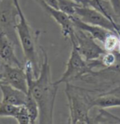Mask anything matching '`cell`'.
Instances as JSON below:
<instances>
[{
    "label": "cell",
    "mask_w": 120,
    "mask_h": 124,
    "mask_svg": "<svg viewBox=\"0 0 120 124\" xmlns=\"http://www.w3.org/2000/svg\"><path fill=\"white\" fill-rule=\"evenodd\" d=\"M120 123V118L110 114L105 111V108L100 110V114L94 120H91V123Z\"/></svg>",
    "instance_id": "18"
},
{
    "label": "cell",
    "mask_w": 120,
    "mask_h": 124,
    "mask_svg": "<svg viewBox=\"0 0 120 124\" xmlns=\"http://www.w3.org/2000/svg\"><path fill=\"white\" fill-rule=\"evenodd\" d=\"M48 5L51 6L55 8H59V4H58V0H44Z\"/></svg>",
    "instance_id": "24"
},
{
    "label": "cell",
    "mask_w": 120,
    "mask_h": 124,
    "mask_svg": "<svg viewBox=\"0 0 120 124\" xmlns=\"http://www.w3.org/2000/svg\"><path fill=\"white\" fill-rule=\"evenodd\" d=\"M108 1L109 2L113 11L115 12V13L119 17L120 13V0H108Z\"/></svg>",
    "instance_id": "22"
},
{
    "label": "cell",
    "mask_w": 120,
    "mask_h": 124,
    "mask_svg": "<svg viewBox=\"0 0 120 124\" xmlns=\"http://www.w3.org/2000/svg\"><path fill=\"white\" fill-rule=\"evenodd\" d=\"M21 106L13 105L1 101L0 102V117H13L14 118Z\"/></svg>",
    "instance_id": "17"
},
{
    "label": "cell",
    "mask_w": 120,
    "mask_h": 124,
    "mask_svg": "<svg viewBox=\"0 0 120 124\" xmlns=\"http://www.w3.org/2000/svg\"><path fill=\"white\" fill-rule=\"evenodd\" d=\"M3 66H4V65H3V64L2 63L1 61H0V72H2V71H3Z\"/></svg>",
    "instance_id": "27"
},
{
    "label": "cell",
    "mask_w": 120,
    "mask_h": 124,
    "mask_svg": "<svg viewBox=\"0 0 120 124\" xmlns=\"http://www.w3.org/2000/svg\"><path fill=\"white\" fill-rule=\"evenodd\" d=\"M18 11L14 0H0V31H3L15 44L19 41L15 26Z\"/></svg>",
    "instance_id": "6"
},
{
    "label": "cell",
    "mask_w": 120,
    "mask_h": 124,
    "mask_svg": "<svg viewBox=\"0 0 120 124\" xmlns=\"http://www.w3.org/2000/svg\"><path fill=\"white\" fill-rule=\"evenodd\" d=\"M70 17H71L72 22H73V24L75 28H78L80 30H82V31H86V32L89 33L94 39L97 40V41H99L101 43H103V41H105V39L106 38L107 36L111 32V31L103 28V27L84 23V22L80 20L75 15L71 16Z\"/></svg>",
    "instance_id": "11"
},
{
    "label": "cell",
    "mask_w": 120,
    "mask_h": 124,
    "mask_svg": "<svg viewBox=\"0 0 120 124\" xmlns=\"http://www.w3.org/2000/svg\"><path fill=\"white\" fill-rule=\"evenodd\" d=\"M43 52L39 76L35 78L33 67L29 61H26L25 70L27 77L28 91L31 93L39 106L40 114L38 123L40 124L53 123L55 99L59 86L52 80L51 68L45 50L40 47Z\"/></svg>",
    "instance_id": "1"
},
{
    "label": "cell",
    "mask_w": 120,
    "mask_h": 124,
    "mask_svg": "<svg viewBox=\"0 0 120 124\" xmlns=\"http://www.w3.org/2000/svg\"><path fill=\"white\" fill-rule=\"evenodd\" d=\"M113 69H115L116 70H119L120 71V53L118 51V61L117 64L113 67Z\"/></svg>",
    "instance_id": "25"
},
{
    "label": "cell",
    "mask_w": 120,
    "mask_h": 124,
    "mask_svg": "<svg viewBox=\"0 0 120 124\" xmlns=\"http://www.w3.org/2000/svg\"><path fill=\"white\" fill-rule=\"evenodd\" d=\"M90 7H92L103 15H105L112 23L119 25L120 19L118 17L108 0H91Z\"/></svg>",
    "instance_id": "13"
},
{
    "label": "cell",
    "mask_w": 120,
    "mask_h": 124,
    "mask_svg": "<svg viewBox=\"0 0 120 124\" xmlns=\"http://www.w3.org/2000/svg\"><path fill=\"white\" fill-rule=\"evenodd\" d=\"M75 16H77L84 23L98 26V27H103V28L109 30L116 33L120 32V24L117 25L112 23L105 15H103L101 13H100L92 7L78 6L76 8Z\"/></svg>",
    "instance_id": "7"
},
{
    "label": "cell",
    "mask_w": 120,
    "mask_h": 124,
    "mask_svg": "<svg viewBox=\"0 0 120 124\" xmlns=\"http://www.w3.org/2000/svg\"><path fill=\"white\" fill-rule=\"evenodd\" d=\"M75 3L80 6H83V7H90L91 0H73Z\"/></svg>",
    "instance_id": "23"
},
{
    "label": "cell",
    "mask_w": 120,
    "mask_h": 124,
    "mask_svg": "<svg viewBox=\"0 0 120 124\" xmlns=\"http://www.w3.org/2000/svg\"><path fill=\"white\" fill-rule=\"evenodd\" d=\"M0 90L2 92V100L13 105H24L27 98V93L19 90L7 83L0 84Z\"/></svg>",
    "instance_id": "12"
},
{
    "label": "cell",
    "mask_w": 120,
    "mask_h": 124,
    "mask_svg": "<svg viewBox=\"0 0 120 124\" xmlns=\"http://www.w3.org/2000/svg\"><path fill=\"white\" fill-rule=\"evenodd\" d=\"M24 106L27 109L28 113L30 115V118H31V124L36 123L38 119H39V114H40V110L39 106L36 100L31 93L30 91H27V98H26V101L24 103Z\"/></svg>",
    "instance_id": "15"
},
{
    "label": "cell",
    "mask_w": 120,
    "mask_h": 124,
    "mask_svg": "<svg viewBox=\"0 0 120 124\" xmlns=\"http://www.w3.org/2000/svg\"><path fill=\"white\" fill-rule=\"evenodd\" d=\"M3 73L0 72V84L3 83Z\"/></svg>",
    "instance_id": "26"
},
{
    "label": "cell",
    "mask_w": 120,
    "mask_h": 124,
    "mask_svg": "<svg viewBox=\"0 0 120 124\" xmlns=\"http://www.w3.org/2000/svg\"><path fill=\"white\" fill-rule=\"evenodd\" d=\"M118 61V51L117 52H108L106 51L99 59L100 65L106 68H113Z\"/></svg>",
    "instance_id": "20"
},
{
    "label": "cell",
    "mask_w": 120,
    "mask_h": 124,
    "mask_svg": "<svg viewBox=\"0 0 120 124\" xmlns=\"http://www.w3.org/2000/svg\"><path fill=\"white\" fill-rule=\"evenodd\" d=\"M71 43L72 51L66 65V70L59 79L54 81L57 85L63 83H70L71 81L76 80L86 74L93 73L91 64L86 61L81 55L76 44L74 42Z\"/></svg>",
    "instance_id": "4"
},
{
    "label": "cell",
    "mask_w": 120,
    "mask_h": 124,
    "mask_svg": "<svg viewBox=\"0 0 120 124\" xmlns=\"http://www.w3.org/2000/svg\"><path fill=\"white\" fill-rule=\"evenodd\" d=\"M94 107L100 108L120 107V93H107L93 99Z\"/></svg>",
    "instance_id": "14"
},
{
    "label": "cell",
    "mask_w": 120,
    "mask_h": 124,
    "mask_svg": "<svg viewBox=\"0 0 120 124\" xmlns=\"http://www.w3.org/2000/svg\"><path fill=\"white\" fill-rule=\"evenodd\" d=\"M17 11H18V21L15 26L16 32L18 37L20 45L23 51L24 56L27 61H29L33 67L35 78L39 76V54H38V38L40 37V31L34 34L29 23L19 3V0H14Z\"/></svg>",
    "instance_id": "2"
},
{
    "label": "cell",
    "mask_w": 120,
    "mask_h": 124,
    "mask_svg": "<svg viewBox=\"0 0 120 124\" xmlns=\"http://www.w3.org/2000/svg\"><path fill=\"white\" fill-rule=\"evenodd\" d=\"M70 41L76 44L79 52L87 62L98 61L106 52L89 33L78 28L74 27V35Z\"/></svg>",
    "instance_id": "5"
},
{
    "label": "cell",
    "mask_w": 120,
    "mask_h": 124,
    "mask_svg": "<svg viewBox=\"0 0 120 124\" xmlns=\"http://www.w3.org/2000/svg\"><path fill=\"white\" fill-rule=\"evenodd\" d=\"M119 19H120V13H119Z\"/></svg>",
    "instance_id": "29"
},
{
    "label": "cell",
    "mask_w": 120,
    "mask_h": 124,
    "mask_svg": "<svg viewBox=\"0 0 120 124\" xmlns=\"http://www.w3.org/2000/svg\"><path fill=\"white\" fill-rule=\"evenodd\" d=\"M14 44L7 34L0 31V61L6 65L24 67L25 65H23L15 53Z\"/></svg>",
    "instance_id": "10"
},
{
    "label": "cell",
    "mask_w": 120,
    "mask_h": 124,
    "mask_svg": "<svg viewBox=\"0 0 120 124\" xmlns=\"http://www.w3.org/2000/svg\"><path fill=\"white\" fill-rule=\"evenodd\" d=\"M2 73L3 75V82L8 84L19 90L27 93L28 84L25 66L17 67L4 65Z\"/></svg>",
    "instance_id": "9"
},
{
    "label": "cell",
    "mask_w": 120,
    "mask_h": 124,
    "mask_svg": "<svg viewBox=\"0 0 120 124\" xmlns=\"http://www.w3.org/2000/svg\"><path fill=\"white\" fill-rule=\"evenodd\" d=\"M118 35H119V52L120 53V32L118 33Z\"/></svg>",
    "instance_id": "28"
},
{
    "label": "cell",
    "mask_w": 120,
    "mask_h": 124,
    "mask_svg": "<svg viewBox=\"0 0 120 124\" xmlns=\"http://www.w3.org/2000/svg\"><path fill=\"white\" fill-rule=\"evenodd\" d=\"M58 4H59V9L64 12L70 17L75 15L76 8L80 6L73 0H58Z\"/></svg>",
    "instance_id": "19"
},
{
    "label": "cell",
    "mask_w": 120,
    "mask_h": 124,
    "mask_svg": "<svg viewBox=\"0 0 120 124\" xmlns=\"http://www.w3.org/2000/svg\"><path fill=\"white\" fill-rule=\"evenodd\" d=\"M103 48L108 52H117L119 48V37L118 33L111 31L102 43Z\"/></svg>",
    "instance_id": "16"
},
{
    "label": "cell",
    "mask_w": 120,
    "mask_h": 124,
    "mask_svg": "<svg viewBox=\"0 0 120 124\" xmlns=\"http://www.w3.org/2000/svg\"><path fill=\"white\" fill-rule=\"evenodd\" d=\"M65 93L68 100L69 123H91L89 111L93 105V99L85 93V90L75 87L70 83L66 84Z\"/></svg>",
    "instance_id": "3"
},
{
    "label": "cell",
    "mask_w": 120,
    "mask_h": 124,
    "mask_svg": "<svg viewBox=\"0 0 120 124\" xmlns=\"http://www.w3.org/2000/svg\"><path fill=\"white\" fill-rule=\"evenodd\" d=\"M35 1L60 26L61 32L63 37L71 39L74 35V26L70 16L59 8H55L48 5L44 0H35Z\"/></svg>",
    "instance_id": "8"
},
{
    "label": "cell",
    "mask_w": 120,
    "mask_h": 124,
    "mask_svg": "<svg viewBox=\"0 0 120 124\" xmlns=\"http://www.w3.org/2000/svg\"><path fill=\"white\" fill-rule=\"evenodd\" d=\"M14 119L19 124H31V118L27 109L24 105H21Z\"/></svg>",
    "instance_id": "21"
}]
</instances>
